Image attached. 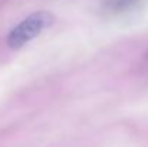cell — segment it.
Returning a JSON list of instances; mask_svg holds the SVG:
<instances>
[{"label":"cell","mask_w":148,"mask_h":147,"mask_svg":"<svg viewBox=\"0 0 148 147\" xmlns=\"http://www.w3.org/2000/svg\"><path fill=\"white\" fill-rule=\"evenodd\" d=\"M138 0H103V9L108 13H121L131 9Z\"/></svg>","instance_id":"obj_2"},{"label":"cell","mask_w":148,"mask_h":147,"mask_svg":"<svg viewBox=\"0 0 148 147\" xmlns=\"http://www.w3.org/2000/svg\"><path fill=\"white\" fill-rule=\"evenodd\" d=\"M55 16L46 10H39L29 14L19 25H16L7 35V45L12 49H20L26 43L38 38L45 29L53 25Z\"/></svg>","instance_id":"obj_1"}]
</instances>
